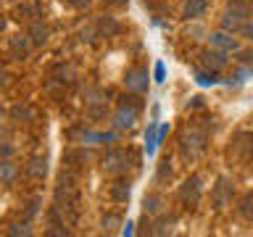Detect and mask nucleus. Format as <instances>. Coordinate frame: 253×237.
I'll return each mask as SVG.
<instances>
[{"instance_id":"nucleus-19","label":"nucleus","mask_w":253,"mask_h":237,"mask_svg":"<svg viewBox=\"0 0 253 237\" xmlns=\"http://www.w3.org/2000/svg\"><path fill=\"white\" fill-rule=\"evenodd\" d=\"M16 174H19V169H16V166L5 158V161L0 163V179H3V185H13Z\"/></svg>"},{"instance_id":"nucleus-12","label":"nucleus","mask_w":253,"mask_h":237,"mask_svg":"<svg viewBox=\"0 0 253 237\" xmlns=\"http://www.w3.org/2000/svg\"><path fill=\"white\" fill-rule=\"evenodd\" d=\"M47 37H50V29H47V24H42V21H32V27H29V40H32V45H45Z\"/></svg>"},{"instance_id":"nucleus-21","label":"nucleus","mask_w":253,"mask_h":237,"mask_svg":"<svg viewBox=\"0 0 253 237\" xmlns=\"http://www.w3.org/2000/svg\"><path fill=\"white\" fill-rule=\"evenodd\" d=\"M37 13H40V5H37V3H32V5H19L13 16H16L19 21H21V19H24V21H29V19H35Z\"/></svg>"},{"instance_id":"nucleus-30","label":"nucleus","mask_w":253,"mask_h":237,"mask_svg":"<svg viewBox=\"0 0 253 237\" xmlns=\"http://www.w3.org/2000/svg\"><path fill=\"white\" fill-rule=\"evenodd\" d=\"M251 77H253V69H240L237 74H232L235 84H240V82H245V79H251Z\"/></svg>"},{"instance_id":"nucleus-29","label":"nucleus","mask_w":253,"mask_h":237,"mask_svg":"<svg viewBox=\"0 0 253 237\" xmlns=\"http://www.w3.org/2000/svg\"><path fill=\"white\" fill-rule=\"evenodd\" d=\"M134 95H137V92H134ZM134 95H124V98H122V106H129V108H142L140 98H134Z\"/></svg>"},{"instance_id":"nucleus-20","label":"nucleus","mask_w":253,"mask_h":237,"mask_svg":"<svg viewBox=\"0 0 253 237\" xmlns=\"http://www.w3.org/2000/svg\"><path fill=\"white\" fill-rule=\"evenodd\" d=\"M237 211H240V216H243L245 221H253V193L243 195V200H240V205H237Z\"/></svg>"},{"instance_id":"nucleus-35","label":"nucleus","mask_w":253,"mask_h":237,"mask_svg":"<svg viewBox=\"0 0 253 237\" xmlns=\"http://www.w3.org/2000/svg\"><path fill=\"white\" fill-rule=\"evenodd\" d=\"M166 134H169V126H166V124H161V126H158V142H164V137H166Z\"/></svg>"},{"instance_id":"nucleus-32","label":"nucleus","mask_w":253,"mask_h":237,"mask_svg":"<svg viewBox=\"0 0 253 237\" xmlns=\"http://www.w3.org/2000/svg\"><path fill=\"white\" fill-rule=\"evenodd\" d=\"M237 58H240L245 66H251L253 63V50H237Z\"/></svg>"},{"instance_id":"nucleus-25","label":"nucleus","mask_w":253,"mask_h":237,"mask_svg":"<svg viewBox=\"0 0 253 237\" xmlns=\"http://www.w3.org/2000/svg\"><path fill=\"white\" fill-rule=\"evenodd\" d=\"M156 179H158V182H166V179H171V158H169V156L158 161V174H156Z\"/></svg>"},{"instance_id":"nucleus-38","label":"nucleus","mask_w":253,"mask_h":237,"mask_svg":"<svg viewBox=\"0 0 253 237\" xmlns=\"http://www.w3.org/2000/svg\"><path fill=\"white\" fill-rule=\"evenodd\" d=\"M132 227H134V224H132V221H126V227L122 229V232H124V235H132V232H134V229H132Z\"/></svg>"},{"instance_id":"nucleus-40","label":"nucleus","mask_w":253,"mask_h":237,"mask_svg":"<svg viewBox=\"0 0 253 237\" xmlns=\"http://www.w3.org/2000/svg\"><path fill=\"white\" fill-rule=\"evenodd\" d=\"M8 3H19V0H8Z\"/></svg>"},{"instance_id":"nucleus-8","label":"nucleus","mask_w":253,"mask_h":237,"mask_svg":"<svg viewBox=\"0 0 253 237\" xmlns=\"http://www.w3.org/2000/svg\"><path fill=\"white\" fill-rule=\"evenodd\" d=\"M140 108H129V106H119V111L114 114V126L116 129H132L134 121H137Z\"/></svg>"},{"instance_id":"nucleus-1","label":"nucleus","mask_w":253,"mask_h":237,"mask_svg":"<svg viewBox=\"0 0 253 237\" xmlns=\"http://www.w3.org/2000/svg\"><path fill=\"white\" fill-rule=\"evenodd\" d=\"M206 150V132L198 126H185L182 132V156L185 158H198Z\"/></svg>"},{"instance_id":"nucleus-37","label":"nucleus","mask_w":253,"mask_h":237,"mask_svg":"<svg viewBox=\"0 0 253 237\" xmlns=\"http://www.w3.org/2000/svg\"><path fill=\"white\" fill-rule=\"evenodd\" d=\"M243 35L253 40V24H245V27H243Z\"/></svg>"},{"instance_id":"nucleus-10","label":"nucleus","mask_w":253,"mask_h":237,"mask_svg":"<svg viewBox=\"0 0 253 237\" xmlns=\"http://www.w3.org/2000/svg\"><path fill=\"white\" fill-rule=\"evenodd\" d=\"M227 11L235 13L237 19L248 21V19H253V0H229V3H227Z\"/></svg>"},{"instance_id":"nucleus-27","label":"nucleus","mask_w":253,"mask_h":237,"mask_svg":"<svg viewBox=\"0 0 253 237\" xmlns=\"http://www.w3.org/2000/svg\"><path fill=\"white\" fill-rule=\"evenodd\" d=\"M119 224H122V216H119V213H106V216H103V229H106V232H116Z\"/></svg>"},{"instance_id":"nucleus-24","label":"nucleus","mask_w":253,"mask_h":237,"mask_svg":"<svg viewBox=\"0 0 253 237\" xmlns=\"http://www.w3.org/2000/svg\"><path fill=\"white\" fill-rule=\"evenodd\" d=\"M32 116H35V114H32L29 106H13L11 108V118H13V121H32Z\"/></svg>"},{"instance_id":"nucleus-34","label":"nucleus","mask_w":253,"mask_h":237,"mask_svg":"<svg viewBox=\"0 0 253 237\" xmlns=\"http://www.w3.org/2000/svg\"><path fill=\"white\" fill-rule=\"evenodd\" d=\"M37 205H40V200H32V203H29V208H27V219H32V216L37 213Z\"/></svg>"},{"instance_id":"nucleus-7","label":"nucleus","mask_w":253,"mask_h":237,"mask_svg":"<svg viewBox=\"0 0 253 237\" xmlns=\"http://www.w3.org/2000/svg\"><path fill=\"white\" fill-rule=\"evenodd\" d=\"M201 63L209 71H219V69L227 66V53L219 50V47H209V50L201 53Z\"/></svg>"},{"instance_id":"nucleus-2","label":"nucleus","mask_w":253,"mask_h":237,"mask_svg":"<svg viewBox=\"0 0 253 237\" xmlns=\"http://www.w3.org/2000/svg\"><path fill=\"white\" fill-rule=\"evenodd\" d=\"M134 166V156L132 150H124V148H116L103 158V169L108 174H126Z\"/></svg>"},{"instance_id":"nucleus-15","label":"nucleus","mask_w":253,"mask_h":237,"mask_svg":"<svg viewBox=\"0 0 253 237\" xmlns=\"http://www.w3.org/2000/svg\"><path fill=\"white\" fill-rule=\"evenodd\" d=\"M229 195H232V187H229V179L227 177H221L219 179V185H216V208H224L227 205V200H229Z\"/></svg>"},{"instance_id":"nucleus-39","label":"nucleus","mask_w":253,"mask_h":237,"mask_svg":"<svg viewBox=\"0 0 253 237\" xmlns=\"http://www.w3.org/2000/svg\"><path fill=\"white\" fill-rule=\"evenodd\" d=\"M11 150H13L11 145H3V158H8V156H11Z\"/></svg>"},{"instance_id":"nucleus-31","label":"nucleus","mask_w":253,"mask_h":237,"mask_svg":"<svg viewBox=\"0 0 253 237\" xmlns=\"http://www.w3.org/2000/svg\"><path fill=\"white\" fill-rule=\"evenodd\" d=\"M153 74H156V82H166V66L161 61L156 63V69H153Z\"/></svg>"},{"instance_id":"nucleus-13","label":"nucleus","mask_w":253,"mask_h":237,"mask_svg":"<svg viewBox=\"0 0 253 237\" xmlns=\"http://www.w3.org/2000/svg\"><path fill=\"white\" fill-rule=\"evenodd\" d=\"M237 153L243 156H253V132H240L235 137V145H232Z\"/></svg>"},{"instance_id":"nucleus-9","label":"nucleus","mask_w":253,"mask_h":237,"mask_svg":"<svg viewBox=\"0 0 253 237\" xmlns=\"http://www.w3.org/2000/svg\"><path fill=\"white\" fill-rule=\"evenodd\" d=\"M129 198H132L129 179H116L114 185H111V200L114 203H129Z\"/></svg>"},{"instance_id":"nucleus-11","label":"nucleus","mask_w":253,"mask_h":237,"mask_svg":"<svg viewBox=\"0 0 253 237\" xmlns=\"http://www.w3.org/2000/svg\"><path fill=\"white\" fill-rule=\"evenodd\" d=\"M27 174L32 179H45V174H47V158L42 156H35V158H29V163H27Z\"/></svg>"},{"instance_id":"nucleus-17","label":"nucleus","mask_w":253,"mask_h":237,"mask_svg":"<svg viewBox=\"0 0 253 237\" xmlns=\"http://www.w3.org/2000/svg\"><path fill=\"white\" fill-rule=\"evenodd\" d=\"M156 148H158V126H156V121H150L148 132H145V153H148V158H153Z\"/></svg>"},{"instance_id":"nucleus-18","label":"nucleus","mask_w":253,"mask_h":237,"mask_svg":"<svg viewBox=\"0 0 253 237\" xmlns=\"http://www.w3.org/2000/svg\"><path fill=\"white\" fill-rule=\"evenodd\" d=\"M243 27H245V21L243 19H237L235 13H224V19H221V29H227V32H243Z\"/></svg>"},{"instance_id":"nucleus-28","label":"nucleus","mask_w":253,"mask_h":237,"mask_svg":"<svg viewBox=\"0 0 253 237\" xmlns=\"http://www.w3.org/2000/svg\"><path fill=\"white\" fill-rule=\"evenodd\" d=\"M8 235H11V237H19V235L27 237V235H29V227H27V224H13L11 229H8Z\"/></svg>"},{"instance_id":"nucleus-3","label":"nucleus","mask_w":253,"mask_h":237,"mask_svg":"<svg viewBox=\"0 0 253 237\" xmlns=\"http://www.w3.org/2000/svg\"><path fill=\"white\" fill-rule=\"evenodd\" d=\"M201 193H203V185H201V177L193 174V177L185 179V185L179 187V200L187 205V208H193V205L201 203Z\"/></svg>"},{"instance_id":"nucleus-26","label":"nucleus","mask_w":253,"mask_h":237,"mask_svg":"<svg viewBox=\"0 0 253 237\" xmlns=\"http://www.w3.org/2000/svg\"><path fill=\"white\" fill-rule=\"evenodd\" d=\"M98 29H100V35L111 37V35H116V32H119V24L111 19V16H106V19H100V21H98Z\"/></svg>"},{"instance_id":"nucleus-14","label":"nucleus","mask_w":253,"mask_h":237,"mask_svg":"<svg viewBox=\"0 0 253 237\" xmlns=\"http://www.w3.org/2000/svg\"><path fill=\"white\" fill-rule=\"evenodd\" d=\"M206 0H187L185 3V8H182V16L185 19H198V16H203L206 13Z\"/></svg>"},{"instance_id":"nucleus-33","label":"nucleus","mask_w":253,"mask_h":237,"mask_svg":"<svg viewBox=\"0 0 253 237\" xmlns=\"http://www.w3.org/2000/svg\"><path fill=\"white\" fill-rule=\"evenodd\" d=\"M71 5L79 8V11H84V8H90V0H71Z\"/></svg>"},{"instance_id":"nucleus-36","label":"nucleus","mask_w":253,"mask_h":237,"mask_svg":"<svg viewBox=\"0 0 253 237\" xmlns=\"http://www.w3.org/2000/svg\"><path fill=\"white\" fill-rule=\"evenodd\" d=\"M201 106H203V98H201V95H198V98H193V100L187 103V108H201Z\"/></svg>"},{"instance_id":"nucleus-4","label":"nucleus","mask_w":253,"mask_h":237,"mask_svg":"<svg viewBox=\"0 0 253 237\" xmlns=\"http://www.w3.org/2000/svg\"><path fill=\"white\" fill-rule=\"evenodd\" d=\"M124 87H126L129 92L142 95V92L148 90V69H145V66H132V69H126Z\"/></svg>"},{"instance_id":"nucleus-6","label":"nucleus","mask_w":253,"mask_h":237,"mask_svg":"<svg viewBox=\"0 0 253 237\" xmlns=\"http://www.w3.org/2000/svg\"><path fill=\"white\" fill-rule=\"evenodd\" d=\"M29 45H32L29 35H13V37H8V53H11L13 61H24V58H27V55H29Z\"/></svg>"},{"instance_id":"nucleus-23","label":"nucleus","mask_w":253,"mask_h":237,"mask_svg":"<svg viewBox=\"0 0 253 237\" xmlns=\"http://www.w3.org/2000/svg\"><path fill=\"white\" fill-rule=\"evenodd\" d=\"M195 82L203 87H213L219 82V77H216V71H195Z\"/></svg>"},{"instance_id":"nucleus-22","label":"nucleus","mask_w":253,"mask_h":237,"mask_svg":"<svg viewBox=\"0 0 253 237\" xmlns=\"http://www.w3.org/2000/svg\"><path fill=\"white\" fill-rule=\"evenodd\" d=\"M116 137L114 134H103V132H82V142H95V145H100V142H114Z\"/></svg>"},{"instance_id":"nucleus-16","label":"nucleus","mask_w":253,"mask_h":237,"mask_svg":"<svg viewBox=\"0 0 253 237\" xmlns=\"http://www.w3.org/2000/svg\"><path fill=\"white\" fill-rule=\"evenodd\" d=\"M164 211V198L161 195H148L145 200H142V213H148V216H156V213Z\"/></svg>"},{"instance_id":"nucleus-5","label":"nucleus","mask_w":253,"mask_h":237,"mask_svg":"<svg viewBox=\"0 0 253 237\" xmlns=\"http://www.w3.org/2000/svg\"><path fill=\"white\" fill-rule=\"evenodd\" d=\"M209 40H211V47H219V50H224V53H232V50L237 53V50H240V45H237V37L232 35V32H227V29L213 32Z\"/></svg>"}]
</instances>
